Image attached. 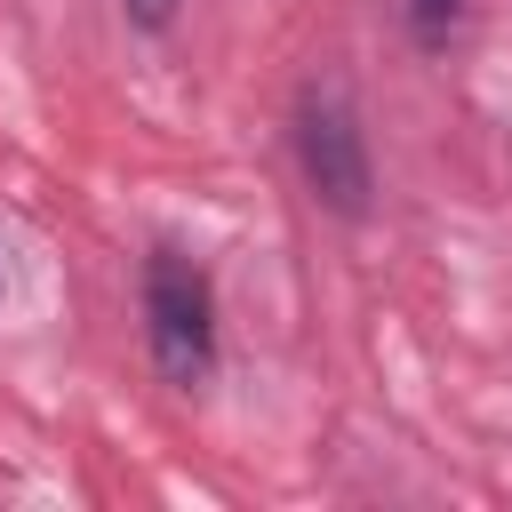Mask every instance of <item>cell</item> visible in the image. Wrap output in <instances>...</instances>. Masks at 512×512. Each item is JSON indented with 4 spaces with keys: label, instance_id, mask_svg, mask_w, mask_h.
I'll return each mask as SVG.
<instances>
[{
    "label": "cell",
    "instance_id": "6da1fadb",
    "mask_svg": "<svg viewBox=\"0 0 512 512\" xmlns=\"http://www.w3.org/2000/svg\"><path fill=\"white\" fill-rule=\"evenodd\" d=\"M144 344H152L160 384H176V392L208 384V368H216V288L176 248L144 256Z\"/></svg>",
    "mask_w": 512,
    "mask_h": 512
},
{
    "label": "cell",
    "instance_id": "7a4b0ae2",
    "mask_svg": "<svg viewBox=\"0 0 512 512\" xmlns=\"http://www.w3.org/2000/svg\"><path fill=\"white\" fill-rule=\"evenodd\" d=\"M288 136H296V168H304L312 200H320L328 216H368V192H376L368 128H360V112H352V96H344L336 80H312V88L296 96Z\"/></svg>",
    "mask_w": 512,
    "mask_h": 512
},
{
    "label": "cell",
    "instance_id": "3957f363",
    "mask_svg": "<svg viewBox=\"0 0 512 512\" xmlns=\"http://www.w3.org/2000/svg\"><path fill=\"white\" fill-rule=\"evenodd\" d=\"M456 16H464V0H408V24H416L424 48H440V40L456 32Z\"/></svg>",
    "mask_w": 512,
    "mask_h": 512
},
{
    "label": "cell",
    "instance_id": "277c9868",
    "mask_svg": "<svg viewBox=\"0 0 512 512\" xmlns=\"http://www.w3.org/2000/svg\"><path fill=\"white\" fill-rule=\"evenodd\" d=\"M128 8V24H144V32H168V16H176V0H120Z\"/></svg>",
    "mask_w": 512,
    "mask_h": 512
}]
</instances>
